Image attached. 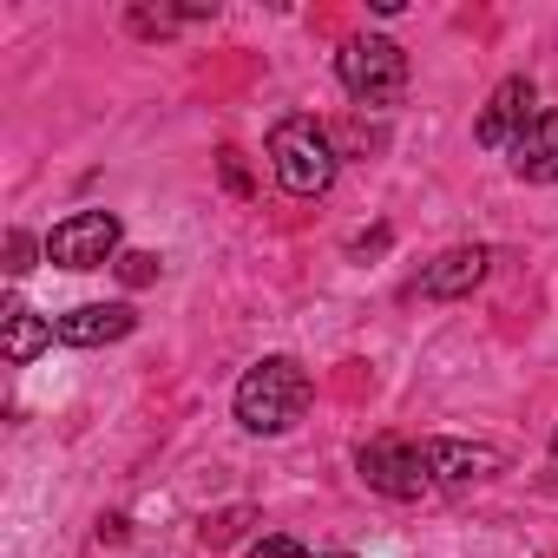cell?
I'll list each match as a JSON object with an SVG mask.
<instances>
[{"mask_svg":"<svg viewBox=\"0 0 558 558\" xmlns=\"http://www.w3.org/2000/svg\"><path fill=\"white\" fill-rule=\"evenodd\" d=\"M310 408V375L296 355H263L243 381H236V421L250 434H290Z\"/></svg>","mask_w":558,"mask_h":558,"instance_id":"1","label":"cell"},{"mask_svg":"<svg viewBox=\"0 0 558 558\" xmlns=\"http://www.w3.org/2000/svg\"><path fill=\"white\" fill-rule=\"evenodd\" d=\"M486 250L480 243H460V250H447V256H434L427 263V276H421V296H434V303H453V296H473L480 283H486Z\"/></svg>","mask_w":558,"mask_h":558,"instance_id":"9","label":"cell"},{"mask_svg":"<svg viewBox=\"0 0 558 558\" xmlns=\"http://www.w3.org/2000/svg\"><path fill=\"white\" fill-rule=\"evenodd\" d=\"M551 460H558V434H551Z\"/></svg>","mask_w":558,"mask_h":558,"instance_id":"16","label":"cell"},{"mask_svg":"<svg viewBox=\"0 0 558 558\" xmlns=\"http://www.w3.org/2000/svg\"><path fill=\"white\" fill-rule=\"evenodd\" d=\"M250 558H310V551H303L290 532H269V538H256V551H250Z\"/></svg>","mask_w":558,"mask_h":558,"instance_id":"13","label":"cell"},{"mask_svg":"<svg viewBox=\"0 0 558 558\" xmlns=\"http://www.w3.org/2000/svg\"><path fill=\"white\" fill-rule=\"evenodd\" d=\"M53 323L34 316L27 303H8V316H0V349H8V362H34L40 349H53Z\"/></svg>","mask_w":558,"mask_h":558,"instance_id":"11","label":"cell"},{"mask_svg":"<svg viewBox=\"0 0 558 558\" xmlns=\"http://www.w3.org/2000/svg\"><path fill=\"white\" fill-rule=\"evenodd\" d=\"M512 171L525 184H551L558 178V112H538L519 138H512Z\"/></svg>","mask_w":558,"mask_h":558,"instance_id":"10","label":"cell"},{"mask_svg":"<svg viewBox=\"0 0 558 558\" xmlns=\"http://www.w3.org/2000/svg\"><path fill=\"white\" fill-rule=\"evenodd\" d=\"M355 466H362V480L375 486V493H388V499H421L427 493V460H421V447H408V440H368L362 453H355Z\"/></svg>","mask_w":558,"mask_h":558,"instance_id":"5","label":"cell"},{"mask_svg":"<svg viewBox=\"0 0 558 558\" xmlns=\"http://www.w3.org/2000/svg\"><path fill=\"white\" fill-rule=\"evenodd\" d=\"M421 460H427V473L447 480V486H473V480H493V473L506 466V453L486 447V440H427Z\"/></svg>","mask_w":558,"mask_h":558,"instance_id":"7","label":"cell"},{"mask_svg":"<svg viewBox=\"0 0 558 558\" xmlns=\"http://www.w3.org/2000/svg\"><path fill=\"white\" fill-rule=\"evenodd\" d=\"M329 558H349V551H329Z\"/></svg>","mask_w":558,"mask_h":558,"instance_id":"17","label":"cell"},{"mask_svg":"<svg viewBox=\"0 0 558 558\" xmlns=\"http://www.w3.org/2000/svg\"><path fill=\"white\" fill-rule=\"evenodd\" d=\"M269 165H276V184L290 197H323L336 184V145L310 112H290V119L269 125Z\"/></svg>","mask_w":558,"mask_h":558,"instance_id":"2","label":"cell"},{"mask_svg":"<svg viewBox=\"0 0 558 558\" xmlns=\"http://www.w3.org/2000/svg\"><path fill=\"white\" fill-rule=\"evenodd\" d=\"M336 73H342L349 99H362V106H395V99L408 93V53H401L395 40H381V34L349 40L342 60H336Z\"/></svg>","mask_w":558,"mask_h":558,"instance_id":"3","label":"cell"},{"mask_svg":"<svg viewBox=\"0 0 558 558\" xmlns=\"http://www.w3.org/2000/svg\"><path fill=\"white\" fill-rule=\"evenodd\" d=\"M8 269H14V276H27V269H34V236H27V230H14V236H8Z\"/></svg>","mask_w":558,"mask_h":558,"instance_id":"14","label":"cell"},{"mask_svg":"<svg viewBox=\"0 0 558 558\" xmlns=\"http://www.w3.org/2000/svg\"><path fill=\"white\" fill-rule=\"evenodd\" d=\"M236 525H243V512H217V519H204V545H223V538H236Z\"/></svg>","mask_w":558,"mask_h":558,"instance_id":"15","label":"cell"},{"mask_svg":"<svg viewBox=\"0 0 558 558\" xmlns=\"http://www.w3.org/2000/svg\"><path fill=\"white\" fill-rule=\"evenodd\" d=\"M158 269H165V263H158L151 250H125V256H119V276H125V283H132V290H145V283H158Z\"/></svg>","mask_w":558,"mask_h":558,"instance_id":"12","label":"cell"},{"mask_svg":"<svg viewBox=\"0 0 558 558\" xmlns=\"http://www.w3.org/2000/svg\"><path fill=\"white\" fill-rule=\"evenodd\" d=\"M532 99H538V93H532V80H499V86H493V99H486V112H480V125H473V138H480V145H506V151H512V138L538 119V112H532Z\"/></svg>","mask_w":558,"mask_h":558,"instance_id":"6","label":"cell"},{"mask_svg":"<svg viewBox=\"0 0 558 558\" xmlns=\"http://www.w3.org/2000/svg\"><path fill=\"white\" fill-rule=\"evenodd\" d=\"M53 329L66 349H106V342H125L138 329V316H132V303H86V310H66Z\"/></svg>","mask_w":558,"mask_h":558,"instance_id":"8","label":"cell"},{"mask_svg":"<svg viewBox=\"0 0 558 558\" xmlns=\"http://www.w3.org/2000/svg\"><path fill=\"white\" fill-rule=\"evenodd\" d=\"M47 256L60 269H106V263H119V217L112 210H73L66 223H53Z\"/></svg>","mask_w":558,"mask_h":558,"instance_id":"4","label":"cell"}]
</instances>
